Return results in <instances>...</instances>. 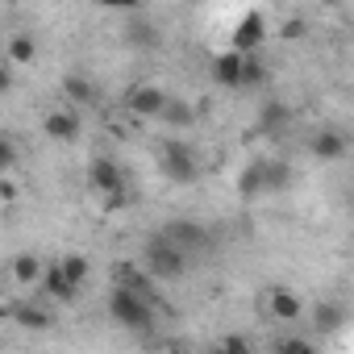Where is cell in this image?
Returning a JSON list of instances; mask_svg holds the SVG:
<instances>
[{
	"label": "cell",
	"instance_id": "cell-5",
	"mask_svg": "<svg viewBox=\"0 0 354 354\" xmlns=\"http://www.w3.org/2000/svg\"><path fill=\"white\" fill-rule=\"evenodd\" d=\"M162 238H167V242H175L188 259H192V254H209V250H213V234H209L201 221H188V217L171 221V225L162 230Z\"/></svg>",
	"mask_w": 354,
	"mask_h": 354
},
{
	"label": "cell",
	"instance_id": "cell-8",
	"mask_svg": "<svg viewBox=\"0 0 354 354\" xmlns=\"http://www.w3.org/2000/svg\"><path fill=\"white\" fill-rule=\"evenodd\" d=\"M38 288H42V296H46V300H55V304H71V300L80 296V288L67 279V271L59 267V259L42 267V275H38Z\"/></svg>",
	"mask_w": 354,
	"mask_h": 354
},
{
	"label": "cell",
	"instance_id": "cell-15",
	"mask_svg": "<svg viewBox=\"0 0 354 354\" xmlns=\"http://www.w3.org/2000/svg\"><path fill=\"white\" fill-rule=\"evenodd\" d=\"M63 96H67L75 109H92V104H100V88H96L88 75H67V80H63Z\"/></svg>",
	"mask_w": 354,
	"mask_h": 354
},
{
	"label": "cell",
	"instance_id": "cell-20",
	"mask_svg": "<svg viewBox=\"0 0 354 354\" xmlns=\"http://www.w3.org/2000/svg\"><path fill=\"white\" fill-rule=\"evenodd\" d=\"M5 55H9V63L30 67V63L38 59V42H34L30 34H13V38H9V46H5Z\"/></svg>",
	"mask_w": 354,
	"mask_h": 354
},
{
	"label": "cell",
	"instance_id": "cell-7",
	"mask_svg": "<svg viewBox=\"0 0 354 354\" xmlns=\"http://www.w3.org/2000/svg\"><path fill=\"white\" fill-rule=\"evenodd\" d=\"M162 104H167V92H162L158 84H133L129 96H125V109H129L133 117H146V121H158Z\"/></svg>",
	"mask_w": 354,
	"mask_h": 354
},
{
	"label": "cell",
	"instance_id": "cell-23",
	"mask_svg": "<svg viewBox=\"0 0 354 354\" xmlns=\"http://www.w3.org/2000/svg\"><path fill=\"white\" fill-rule=\"evenodd\" d=\"M342 321H346V308H342V304H329V300H325V304H317V308H313V325H317L321 333L342 329Z\"/></svg>",
	"mask_w": 354,
	"mask_h": 354
},
{
	"label": "cell",
	"instance_id": "cell-22",
	"mask_svg": "<svg viewBox=\"0 0 354 354\" xmlns=\"http://www.w3.org/2000/svg\"><path fill=\"white\" fill-rule=\"evenodd\" d=\"M38 275H42V263H38V254H17V259H13V283H17V288H30V283H38Z\"/></svg>",
	"mask_w": 354,
	"mask_h": 354
},
{
	"label": "cell",
	"instance_id": "cell-3",
	"mask_svg": "<svg viewBox=\"0 0 354 354\" xmlns=\"http://www.w3.org/2000/svg\"><path fill=\"white\" fill-rule=\"evenodd\" d=\"M158 167H162V175H167L171 184H196L201 180V158H196V150L192 146H180V142L162 146Z\"/></svg>",
	"mask_w": 354,
	"mask_h": 354
},
{
	"label": "cell",
	"instance_id": "cell-13",
	"mask_svg": "<svg viewBox=\"0 0 354 354\" xmlns=\"http://www.w3.org/2000/svg\"><path fill=\"white\" fill-rule=\"evenodd\" d=\"M125 46H133V50H154L158 42H162V30L154 26V21H146V17H138V21H125Z\"/></svg>",
	"mask_w": 354,
	"mask_h": 354
},
{
	"label": "cell",
	"instance_id": "cell-32",
	"mask_svg": "<svg viewBox=\"0 0 354 354\" xmlns=\"http://www.w3.org/2000/svg\"><path fill=\"white\" fill-rule=\"evenodd\" d=\"M0 171H5V167H0Z\"/></svg>",
	"mask_w": 354,
	"mask_h": 354
},
{
	"label": "cell",
	"instance_id": "cell-24",
	"mask_svg": "<svg viewBox=\"0 0 354 354\" xmlns=\"http://www.w3.org/2000/svg\"><path fill=\"white\" fill-rule=\"evenodd\" d=\"M59 267L67 271V279H71L75 288H84V283H88V275H92V263H88V254H63V259H59Z\"/></svg>",
	"mask_w": 354,
	"mask_h": 354
},
{
	"label": "cell",
	"instance_id": "cell-21",
	"mask_svg": "<svg viewBox=\"0 0 354 354\" xmlns=\"http://www.w3.org/2000/svg\"><path fill=\"white\" fill-rule=\"evenodd\" d=\"M158 121H167V125H175V129H188V125L196 121V109H192V104H180V100H171V96H167V104H162Z\"/></svg>",
	"mask_w": 354,
	"mask_h": 354
},
{
	"label": "cell",
	"instance_id": "cell-31",
	"mask_svg": "<svg viewBox=\"0 0 354 354\" xmlns=\"http://www.w3.org/2000/svg\"><path fill=\"white\" fill-rule=\"evenodd\" d=\"M317 5H342V0H317Z\"/></svg>",
	"mask_w": 354,
	"mask_h": 354
},
{
	"label": "cell",
	"instance_id": "cell-12",
	"mask_svg": "<svg viewBox=\"0 0 354 354\" xmlns=\"http://www.w3.org/2000/svg\"><path fill=\"white\" fill-rule=\"evenodd\" d=\"M263 38H267V21H263V13H246V17L238 21V30H234V50H259Z\"/></svg>",
	"mask_w": 354,
	"mask_h": 354
},
{
	"label": "cell",
	"instance_id": "cell-14",
	"mask_svg": "<svg viewBox=\"0 0 354 354\" xmlns=\"http://www.w3.org/2000/svg\"><path fill=\"white\" fill-rule=\"evenodd\" d=\"M213 84H221V88H230V92H238V75H242V50H225V55H217L213 59Z\"/></svg>",
	"mask_w": 354,
	"mask_h": 354
},
{
	"label": "cell",
	"instance_id": "cell-11",
	"mask_svg": "<svg viewBox=\"0 0 354 354\" xmlns=\"http://www.w3.org/2000/svg\"><path fill=\"white\" fill-rule=\"evenodd\" d=\"M292 180H296V171H292L288 158H263V196H267V192H271V196L288 192Z\"/></svg>",
	"mask_w": 354,
	"mask_h": 354
},
{
	"label": "cell",
	"instance_id": "cell-6",
	"mask_svg": "<svg viewBox=\"0 0 354 354\" xmlns=\"http://www.w3.org/2000/svg\"><path fill=\"white\" fill-rule=\"evenodd\" d=\"M42 133H46L50 142H63V146H71V142H80V133H84V121H80V113H75V109H50V113L42 117Z\"/></svg>",
	"mask_w": 354,
	"mask_h": 354
},
{
	"label": "cell",
	"instance_id": "cell-2",
	"mask_svg": "<svg viewBox=\"0 0 354 354\" xmlns=\"http://www.w3.org/2000/svg\"><path fill=\"white\" fill-rule=\"evenodd\" d=\"M142 263H146V275L150 279H184L188 275V254L175 246V242H167L162 234H154V238H146V246H142Z\"/></svg>",
	"mask_w": 354,
	"mask_h": 354
},
{
	"label": "cell",
	"instance_id": "cell-18",
	"mask_svg": "<svg viewBox=\"0 0 354 354\" xmlns=\"http://www.w3.org/2000/svg\"><path fill=\"white\" fill-rule=\"evenodd\" d=\"M238 196H242V201L263 196V158H254V162L242 167V175H238Z\"/></svg>",
	"mask_w": 354,
	"mask_h": 354
},
{
	"label": "cell",
	"instance_id": "cell-30",
	"mask_svg": "<svg viewBox=\"0 0 354 354\" xmlns=\"http://www.w3.org/2000/svg\"><path fill=\"white\" fill-rule=\"evenodd\" d=\"M300 34H304V21H300V17H292V21L283 26V38H300Z\"/></svg>",
	"mask_w": 354,
	"mask_h": 354
},
{
	"label": "cell",
	"instance_id": "cell-19",
	"mask_svg": "<svg viewBox=\"0 0 354 354\" xmlns=\"http://www.w3.org/2000/svg\"><path fill=\"white\" fill-rule=\"evenodd\" d=\"M13 321H17L21 329H50V325H55V317H50L42 304H17V308H13Z\"/></svg>",
	"mask_w": 354,
	"mask_h": 354
},
{
	"label": "cell",
	"instance_id": "cell-10",
	"mask_svg": "<svg viewBox=\"0 0 354 354\" xmlns=\"http://www.w3.org/2000/svg\"><path fill=\"white\" fill-rule=\"evenodd\" d=\"M267 313H271V321L292 325V321H300L304 304H300V296H296V292H288V288H271V292H267Z\"/></svg>",
	"mask_w": 354,
	"mask_h": 354
},
{
	"label": "cell",
	"instance_id": "cell-17",
	"mask_svg": "<svg viewBox=\"0 0 354 354\" xmlns=\"http://www.w3.org/2000/svg\"><path fill=\"white\" fill-rule=\"evenodd\" d=\"M292 121V104L288 100H267L263 109H259V129L263 133H275V129H283Z\"/></svg>",
	"mask_w": 354,
	"mask_h": 354
},
{
	"label": "cell",
	"instance_id": "cell-25",
	"mask_svg": "<svg viewBox=\"0 0 354 354\" xmlns=\"http://www.w3.org/2000/svg\"><path fill=\"white\" fill-rule=\"evenodd\" d=\"M275 350H279V354H317V346H313L308 337H279Z\"/></svg>",
	"mask_w": 354,
	"mask_h": 354
},
{
	"label": "cell",
	"instance_id": "cell-28",
	"mask_svg": "<svg viewBox=\"0 0 354 354\" xmlns=\"http://www.w3.org/2000/svg\"><path fill=\"white\" fill-rule=\"evenodd\" d=\"M221 350H234V354H250L254 346H250L246 337H221Z\"/></svg>",
	"mask_w": 354,
	"mask_h": 354
},
{
	"label": "cell",
	"instance_id": "cell-27",
	"mask_svg": "<svg viewBox=\"0 0 354 354\" xmlns=\"http://www.w3.org/2000/svg\"><path fill=\"white\" fill-rule=\"evenodd\" d=\"M17 162V146L9 138H0V167H13Z\"/></svg>",
	"mask_w": 354,
	"mask_h": 354
},
{
	"label": "cell",
	"instance_id": "cell-1",
	"mask_svg": "<svg viewBox=\"0 0 354 354\" xmlns=\"http://www.w3.org/2000/svg\"><path fill=\"white\" fill-rule=\"evenodd\" d=\"M154 313H158V296L150 292H138L129 283H113L109 292V317L129 329V333H150L154 329Z\"/></svg>",
	"mask_w": 354,
	"mask_h": 354
},
{
	"label": "cell",
	"instance_id": "cell-4",
	"mask_svg": "<svg viewBox=\"0 0 354 354\" xmlns=\"http://www.w3.org/2000/svg\"><path fill=\"white\" fill-rule=\"evenodd\" d=\"M88 188L100 192V196H109V201H121L125 196V171H121V162L109 158V154H96L88 162Z\"/></svg>",
	"mask_w": 354,
	"mask_h": 354
},
{
	"label": "cell",
	"instance_id": "cell-16",
	"mask_svg": "<svg viewBox=\"0 0 354 354\" xmlns=\"http://www.w3.org/2000/svg\"><path fill=\"white\" fill-rule=\"evenodd\" d=\"M267 84V63L259 50H242V75H238V88H263Z\"/></svg>",
	"mask_w": 354,
	"mask_h": 354
},
{
	"label": "cell",
	"instance_id": "cell-26",
	"mask_svg": "<svg viewBox=\"0 0 354 354\" xmlns=\"http://www.w3.org/2000/svg\"><path fill=\"white\" fill-rule=\"evenodd\" d=\"M100 9H117V13H138L146 0H96Z\"/></svg>",
	"mask_w": 354,
	"mask_h": 354
},
{
	"label": "cell",
	"instance_id": "cell-9",
	"mask_svg": "<svg viewBox=\"0 0 354 354\" xmlns=\"http://www.w3.org/2000/svg\"><path fill=\"white\" fill-rule=\"evenodd\" d=\"M308 150H313V158H321V162H342L346 150H350V142H346L342 129H321V133L308 142Z\"/></svg>",
	"mask_w": 354,
	"mask_h": 354
},
{
	"label": "cell",
	"instance_id": "cell-29",
	"mask_svg": "<svg viewBox=\"0 0 354 354\" xmlns=\"http://www.w3.org/2000/svg\"><path fill=\"white\" fill-rule=\"evenodd\" d=\"M9 88H13V71L0 63V96H9Z\"/></svg>",
	"mask_w": 354,
	"mask_h": 354
}]
</instances>
